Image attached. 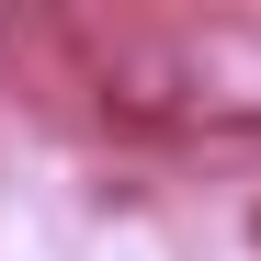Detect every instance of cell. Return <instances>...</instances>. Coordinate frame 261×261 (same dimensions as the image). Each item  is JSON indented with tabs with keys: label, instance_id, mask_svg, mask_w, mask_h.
<instances>
[{
	"label": "cell",
	"instance_id": "2",
	"mask_svg": "<svg viewBox=\"0 0 261 261\" xmlns=\"http://www.w3.org/2000/svg\"><path fill=\"white\" fill-rule=\"evenodd\" d=\"M182 68H193V137H261V23L182 34Z\"/></svg>",
	"mask_w": 261,
	"mask_h": 261
},
{
	"label": "cell",
	"instance_id": "1",
	"mask_svg": "<svg viewBox=\"0 0 261 261\" xmlns=\"http://www.w3.org/2000/svg\"><path fill=\"white\" fill-rule=\"evenodd\" d=\"M91 114L114 137H193L182 34H114V46H91Z\"/></svg>",
	"mask_w": 261,
	"mask_h": 261
}]
</instances>
